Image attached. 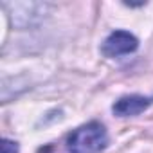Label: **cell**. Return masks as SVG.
<instances>
[{"mask_svg":"<svg viewBox=\"0 0 153 153\" xmlns=\"http://www.w3.org/2000/svg\"><path fill=\"white\" fill-rule=\"evenodd\" d=\"M108 144L106 130L101 123H88L74 130L67 139L68 153H99Z\"/></svg>","mask_w":153,"mask_h":153,"instance_id":"obj_1","label":"cell"},{"mask_svg":"<svg viewBox=\"0 0 153 153\" xmlns=\"http://www.w3.org/2000/svg\"><path fill=\"white\" fill-rule=\"evenodd\" d=\"M139 47V42L133 34L126 33V31H115L112 33L105 43H103V54L108 58H115V56H123V54H130Z\"/></svg>","mask_w":153,"mask_h":153,"instance_id":"obj_2","label":"cell"},{"mask_svg":"<svg viewBox=\"0 0 153 153\" xmlns=\"http://www.w3.org/2000/svg\"><path fill=\"white\" fill-rule=\"evenodd\" d=\"M149 105H151V101L148 97H142V96H124V97H121L112 106V110L119 117H131V115L142 114Z\"/></svg>","mask_w":153,"mask_h":153,"instance_id":"obj_3","label":"cell"},{"mask_svg":"<svg viewBox=\"0 0 153 153\" xmlns=\"http://www.w3.org/2000/svg\"><path fill=\"white\" fill-rule=\"evenodd\" d=\"M2 153H18V144L13 140L4 139L2 140Z\"/></svg>","mask_w":153,"mask_h":153,"instance_id":"obj_4","label":"cell"}]
</instances>
